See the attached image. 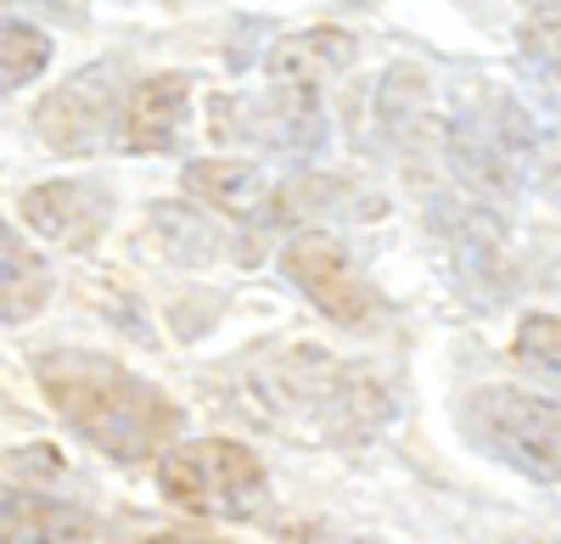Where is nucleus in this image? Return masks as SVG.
Listing matches in <instances>:
<instances>
[{"label":"nucleus","mask_w":561,"mask_h":544,"mask_svg":"<svg viewBox=\"0 0 561 544\" xmlns=\"http://www.w3.org/2000/svg\"><path fill=\"white\" fill-rule=\"evenodd\" d=\"M51 298V264L0 219V321H28Z\"/></svg>","instance_id":"nucleus-9"},{"label":"nucleus","mask_w":561,"mask_h":544,"mask_svg":"<svg viewBox=\"0 0 561 544\" xmlns=\"http://www.w3.org/2000/svg\"><path fill=\"white\" fill-rule=\"evenodd\" d=\"M158 488L163 500L197 517H225V522H248L270 500V477L264 461L248 443L230 438H203V443H169L158 455Z\"/></svg>","instance_id":"nucleus-2"},{"label":"nucleus","mask_w":561,"mask_h":544,"mask_svg":"<svg viewBox=\"0 0 561 544\" xmlns=\"http://www.w3.org/2000/svg\"><path fill=\"white\" fill-rule=\"evenodd\" d=\"M185 113H192V79L185 73H158L140 79L124 107H118V135L113 141L124 152H169L185 129Z\"/></svg>","instance_id":"nucleus-6"},{"label":"nucleus","mask_w":561,"mask_h":544,"mask_svg":"<svg viewBox=\"0 0 561 544\" xmlns=\"http://www.w3.org/2000/svg\"><path fill=\"white\" fill-rule=\"evenodd\" d=\"M523 57H528V68L539 73V79H550V84H561V7H545V12H534L528 23H523Z\"/></svg>","instance_id":"nucleus-13"},{"label":"nucleus","mask_w":561,"mask_h":544,"mask_svg":"<svg viewBox=\"0 0 561 544\" xmlns=\"http://www.w3.org/2000/svg\"><path fill=\"white\" fill-rule=\"evenodd\" d=\"M185 192L197 202L219 208V213H253L270 192V180L253 169V163H230V158H208V163H192L185 169Z\"/></svg>","instance_id":"nucleus-11"},{"label":"nucleus","mask_w":561,"mask_h":544,"mask_svg":"<svg viewBox=\"0 0 561 544\" xmlns=\"http://www.w3.org/2000/svg\"><path fill=\"white\" fill-rule=\"evenodd\" d=\"M34 124L45 135V147L73 152V158L113 141V129H118V79H113V68H84L79 79L51 90Z\"/></svg>","instance_id":"nucleus-5"},{"label":"nucleus","mask_w":561,"mask_h":544,"mask_svg":"<svg viewBox=\"0 0 561 544\" xmlns=\"http://www.w3.org/2000/svg\"><path fill=\"white\" fill-rule=\"evenodd\" d=\"M354 62V39L343 28H309V34H293L280 39L275 51L264 57V73L275 90H298V96H314V90L332 79L337 68Z\"/></svg>","instance_id":"nucleus-8"},{"label":"nucleus","mask_w":561,"mask_h":544,"mask_svg":"<svg viewBox=\"0 0 561 544\" xmlns=\"http://www.w3.org/2000/svg\"><path fill=\"white\" fill-rule=\"evenodd\" d=\"M45 68H51V39H45L34 23L0 18V96L28 84V79H39Z\"/></svg>","instance_id":"nucleus-12"},{"label":"nucleus","mask_w":561,"mask_h":544,"mask_svg":"<svg viewBox=\"0 0 561 544\" xmlns=\"http://www.w3.org/2000/svg\"><path fill=\"white\" fill-rule=\"evenodd\" d=\"M0 539H96V522L28 488H0Z\"/></svg>","instance_id":"nucleus-10"},{"label":"nucleus","mask_w":561,"mask_h":544,"mask_svg":"<svg viewBox=\"0 0 561 544\" xmlns=\"http://www.w3.org/2000/svg\"><path fill=\"white\" fill-rule=\"evenodd\" d=\"M23 219L62 247H90L107 224V192L84 186V180H51L23 197Z\"/></svg>","instance_id":"nucleus-7"},{"label":"nucleus","mask_w":561,"mask_h":544,"mask_svg":"<svg viewBox=\"0 0 561 544\" xmlns=\"http://www.w3.org/2000/svg\"><path fill=\"white\" fill-rule=\"evenodd\" d=\"M517 354L561 382V321L556 314H528V321L517 326Z\"/></svg>","instance_id":"nucleus-14"},{"label":"nucleus","mask_w":561,"mask_h":544,"mask_svg":"<svg viewBox=\"0 0 561 544\" xmlns=\"http://www.w3.org/2000/svg\"><path fill=\"white\" fill-rule=\"evenodd\" d=\"M39 387L57 404V416L113 461H158L180 432L174 404L102 354H45Z\"/></svg>","instance_id":"nucleus-1"},{"label":"nucleus","mask_w":561,"mask_h":544,"mask_svg":"<svg viewBox=\"0 0 561 544\" xmlns=\"http://www.w3.org/2000/svg\"><path fill=\"white\" fill-rule=\"evenodd\" d=\"M280 269H287V281L325 314V321H337L348 332L370 326L382 314V298L377 287H370L359 276V264L332 242V236H320V231H304L287 242V253H280Z\"/></svg>","instance_id":"nucleus-4"},{"label":"nucleus","mask_w":561,"mask_h":544,"mask_svg":"<svg viewBox=\"0 0 561 544\" xmlns=\"http://www.w3.org/2000/svg\"><path fill=\"white\" fill-rule=\"evenodd\" d=\"M460 421L494 461L528 472L534 483H561V404L523 387H483L466 398Z\"/></svg>","instance_id":"nucleus-3"}]
</instances>
